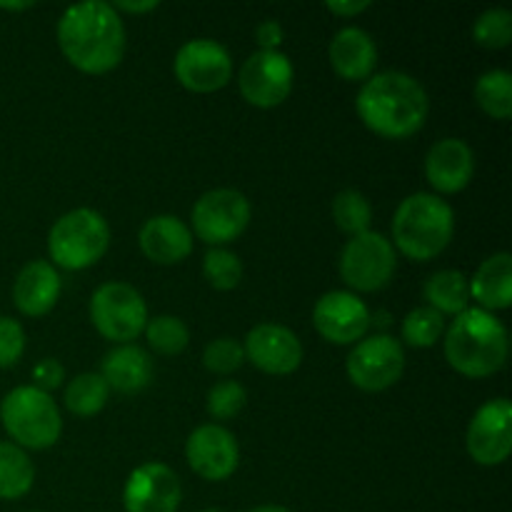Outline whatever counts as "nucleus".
I'll use <instances>...</instances> for the list:
<instances>
[{
	"mask_svg": "<svg viewBox=\"0 0 512 512\" xmlns=\"http://www.w3.org/2000/svg\"><path fill=\"white\" fill-rule=\"evenodd\" d=\"M58 45L73 68L103 75L125 55V25L118 10L103 0L70 5L58 20Z\"/></svg>",
	"mask_w": 512,
	"mask_h": 512,
	"instance_id": "1",
	"label": "nucleus"
},
{
	"mask_svg": "<svg viewBox=\"0 0 512 512\" xmlns=\"http://www.w3.org/2000/svg\"><path fill=\"white\" fill-rule=\"evenodd\" d=\"M355 108L365 128L375 135L403 140L423 128L430 113V100L413 75L385 70L365 80Z\"/></svg>",
	"mask_w": 512,
	"mask_h": 512,
	"instance_id": "2",
	"label": "nucleus"
},
{
	"mask_svg": "<svg viewBox=\"0 0 512 512\" xmlns=\"http://www.w3.org/2000/svg\"><path fill=\"white\" fill-rule=\"evenodd\" d=\"M445 358L465 378H490L508 360V330L488 310L468 308L445 333Z\"/></svg>",
	"mask_w": 512,
	"mask_h": 512,
	"instance_id": "3",
	"label": "nucleus"
},
{
	"mask_svg": "<svg viewBox=\"0 0 512 512\" xmlns=\"http://www.w3.org/2000/svg\"><path fill=\"white\" fill-rule=\"evenodd\" d=\"M455 213L440 195L415 193L398 205L393 218V240L410 260H433L450 245Z\"/></svg>",
	"mask_w": 512,
	"mask_h": 512,
	"instance_id": "4",
	"label": "nucleus"
},
{
	"mask_svg": "<svg viewBox=\"0 0 512 512\" xmlns=\"http://www.w3.org/2000/svg\"><path fill=\"white\" fill-rule=\"evenodd\" d=\"M0 420L15 445L30 450H45L55 445L63 430V418L55 400L35 385H20L10 390L0 403Z\"/></svg>",
	"mask_w": 512,
	"mask_h": 512,
	"instance_id": "5",
	"label": "nucleus"
},
{
	"mask_svg": "<svg viewBox=\"0 0 512 512\" xmlns=\"http://www.w3.org/2000/svg\"><path fill=\"white\" fill-rule=\"evenodd\" d=\"M110 245L108 220L90 208H78L55 220L48 233V253L65 270H85L98 263Z\"/></svg>",
	"mask_w": 512,
	"mask_h": 512,
	"instance_id": "6",
	"label": "nucleus"
},
{
	"mask_svg": "<svg viewBox=\"0 0 512 512\" xmlns=\"http://www.w3.org/2000/svg\"><path fill=\"white\" fill-rule=\"evenodd\" d=\"M90 320L105 340L128 345L148 325V305L128 283H105L90 298Z\"/></svg>",
	"mask_w": 512,
	"mask_h": 512,
	"instance_id": "7",
	"label": "nucleus"
},
{
	"mask_svg": "<svg viewBox=\"0 0 512 512\" xmlns=\"http://www.w3.org/2000/svg\"><path fill=\"white\" fill-rule=\"evenodd\" d=\"M395 248L383 233H360L348 240L340 255V275L358 293H375L393 280Z\"/></svg>",
	"mask_w": 512,
	"mask_h": 512,
	"instance_id": "8",
	"label": "nucleus"
},
{
	"mask_svg": "<svg viewBox=\"0 0 512 512\" xmlns=\"http://www.w3.org/2000/svg\"><path fill=\"white\" fill-rule=\"evenodd\" d=\"M345 370L355 388L380 393L393 388L405 370V350L393 335H373L355 343L345 360Z\"/></svg>",
	"mask_w": 512,
	"mask_h": 512,
	"instance_id": "9",
	"label": "nucleus"
},
{
	"mask_svg": "<svg viewBox=\"0 0 512 512\" xmlns=\"http://www.w3.org/2000/svg\"><path fill=\"white\" fill-rule=\"evenodd\" d=\"M250 223V203L233 188L208 190L193 205V230L203 243L220 248L245 233Z\"/></svg>",
	"mask_w": 512,
	"mask_h": 512,
	"instance_id": "10",
	"label": "nucleus"
},
{
	"mask_svg": "<svg viewBox=\"0 0 512 512\" xmlns=\"http://www.w3.org/2000/svg\"><path fill=\"white\" fill-rule=\"evenodd\" d=\"M295 70L288 55L280 50H258L243 63L238 85L243 98L255 108H275L288 100Z\"/></svg>",
	"mask_w": 512,
	"mask_h": 512,
	"instance_id": "11",
	"label": "nucleus"
},
{
	"mask_svg": "<svg viewBox=\"0 0 512 512\" xmlns=\"http://www.w3.org/2000/svg\"><path fill=\"white\" fill-rule=\"evenodd\" d=\"M175 78L193 93H215L233 75V60L220 43L210 38L188 40L175 55Z\"/></svg>",
	"mask_w": 512,
	"mask_h": 512,
	"instance_id": "12",
	"label": "nucleus"
},
{
	"mask_svg": "<svg viewBox=\"0 0 512 512\" xmlns=\"http://www.w3.org/2000/svg\"><path fill=\"white\" fill-rule=\"evenodd\" d=\"M465 448L470 458L485 468L508 460L512 450V405L508 398L488 400L473 415L465 435Z\"/></svg>",
	"mask_w": 512,
	"mask_h": 512,
	"instance_id": "13",
	"label": "nucleus"
},
{
	"mask_svg": "<svg viewBox=\"0 0 512 512\" xmlns=\"http://www.w3.org/2000/svg\"><path fill=\"white\" fill-rule=\"evenodd\" d=\"M313 325L328 343L353 345L368 333L370 310L358 295L348 290H333L315 303Z\"/></svg>",
	"mask_w": 512,
	"mask_h": 512,
	"instance_id": "14",
	"label": "nucleus"
},
{
	"mask_svg": "<svg viewBox=\"0 0 512 512\" xmlns=\"http://www.w3.org/2000/svg\"><path fill=\"white\" fill-rule=\"evenodd\" d=\"M185 458H188L193 473H198L203 480H210V483H220L238 470V440L223 425H200L198 430L190 433L188 443H185Z\"/></svg>",
	"mask_w": 512,
	"mask_h": 512,
	"instance_id": "15",
	"label": "nucleus"
},
{
	"mask_svg": "<svg viewBox=\"0 0 512 512\" xmlns=\"http://www.w3.org/2000/svg\"><path fill=\"white\" fill-rule=\"evenodd\" d=\"M180 500L183 488L178 475L163 463L138 465L123 490L125 512H178Z\"/></svg>",
	"mask_w": 512,
	"mask_h": 512,
	"instance_id": "16",
	"label": "nucleus"
},
{
	"mask_svg": "<svg viewBox=\"0 0 512 512\" xmlns=\"http://www.w3.org/2000/svg\"><path fill=\"white\" fill-rule=\"evenodd\" d=\"M245 360L270 375H288L303 363V345L298 335L278 323H260L243 343Z\"/></svg>",
	"mask_w": 512,
	"mask_h": 512,
	"instance_id": "17",
	"label": "nucleus"
},
{
	"mask_svg": "<svg viewBox=\"0 0 512 512\" xmlns=\"http://www.w3.org/2000/svg\"><path fill=\"white\" fill-rule=\"evenodd\" d=\"M475 173V155L465 140L443 138L425 155V178L438 193H460Z\"/></svg>",
	"mask_w": 512,
	"mask_h": 512,
	"instance_id": "18",
	"label": "nucleus"
},
{
	"mask_svg": "<svg viewBox=\"0 0 512 512\" xmlns=\"http://www.w3.org/2000/svg\"><path fill=\"white\" fill-rule=\"evenodd\" d=\"M140 250L158 265L183 263L193 253V233L175 215H155L140 228Z\"/></svg>",
	"mask_w": 512,
	"mask_h": 512,
	"instance_id": "19",
	"label": "nucleus"
},
{
	"mask_svg": "<svg viewBox=\"0 0 512 512\" xmlns=\"http://www.w3.org/2000/svg\"><path fill=\"white\" fill-rule=\"evenodd\" d=\"M60 298V275L48 260H33L18 273L13 285L15 308L28 318L50 313Z\"/></svg>",
	"mask_w": 512,
	"mask_h": 512,
	"instance_id": "20",
	"label": "nucleus"
},
{
	"mask_svg": "<svg viewBox=\"0 0 512 512\" xmlns=\"http://www.w3.org/2000/svg\"><path fill=\"white\" fill-rule=\"evenodd\" d=\"M330 65L343 80H368L378 65V48L375 40L363 28L338 30L330 40Z\"/></svg>",
	"mask_w": 512,
	"mask_h": 512,
	"instance_id": "21",
	"label": "nucleus"
},
{
	"mask_svg": "<svg viewBox=\"0 0 512 512\" xmlns=\"http://www.w3.org/2000/svg\"><path fill=\"white\" fill-rule=\"evenodd\" d=\"M100 378L108 383L110 390H118L123 395L140 393L153 380V360L138 345H118L103 358Z\"/></svg>",
	"mask_w": 512,
	"mask_h": 512,
	"instance_id": "22",
	"label": "nucleus"
},
{
	"mask_svg": "<svg viewBox=\"0 0 512 512\" xmlns=\"http://www.w3.org/2000/svg\"><path fill=\"white\" fill-rule=\"evenodd\" d=\"M470 298L480 303V308L495 313L508 310L512 305V255L495 253L483 260L470 283Z\"/></svg>",
	"mask_w": 512,
	"mask_h": 512,
	"instance_id": "23",
	"label": "nucleus"
},
{
	"mask_svg": "<svg viewBox=\"0 0 512 512\" xmlns=\"http://www.w3.org/2000/svg\"><path fill=\"white\" fill-rule=\"evenodd\" d=\"M428 308L438 310L440 315H460L470 305V280L460 270H440L430 275L423 288Z\"/></svg>",
	"mask_w": 512,
	"mask_h": 512,
	"instance_id": "24",
	"label": "nucleus"
},
{
	"mask_svg": "<svg viewBox=\"0 0 512 512\" xmlns=\"http://www.w3.org/2000/svg\"><path fill=\"white\" fill-rule=\"evenodd\" d=\"M35 468L15 443H0V500H18L33 488Z\"/></svg>",
	"mask_w": 512,
	"mask_h": 512,
	"instance_id": "25",
	"label": "nucleus"
},
{
	"mask_svg": "<svg viewBox=\"0 0 512 512\" xmlns=\"http://www.w3.org/2000/svg\"><path fill=\"white\" fill-rule=\"evenodd\" d=\"M110 388L100 373H83L78 378H73L65 388V408L73 415L80 418H90V415H98L100 410L108 403Z\"/></svg>",
	"mask_w": 512,
	"mask_h": 512,
	"instance_id": "26",
	"label": "nucleus"
},
{
	"mask_svg": "<svg viewBox=\"0 0 512 512\" xmlns=\"http://www.w3.org/2000/svg\"><path fill=\"white\" fill-rule=\"evenodd\" d=\"M475 100L495 120L512 115V75L508 70H488L475 83Z\"/></svg>",
	"mask_w": 512,
	"mask_h": 512,
	"instance_id": "27",
	"label": "nucleus"
},
{
	"mask_svg": "<svg viewBox=\"0 0 512 512\" xmlns=\"http://www.w3.org/2000/svg\"><path fill=\"white\" fill-rule=\"evenodd\" d=\"M333 218L343 233L355 238V235L368 233L370 230L373 208H370L368 198L363 193H358V190H343L333 200Z\"/></svg>",
	"mask_w": 512,
	"mask_h": 512,
	"instance_id": "28",
	"label": "nucleus"
},
{
	"mask_svg": "<svg viewBox=\"0 0 512 512\" xmlns=\"http://www.w3.org/2000/svg\"><path fill=\"white\" fill-rule=\"evenodd\" d=\"M143 333L148 338L150 348L160 355H178L190 343L188 325L175 318V315H158V318L148 320Z\"/></svg>",
	"mask_w": 512,
	"mask_h": 512,
	"instance_id": "29",
	"label": "nucleus"
},
{
	"mask_svg": "<svg viewBox=\"0 0 512 512\" xmlns=\"http://www.w3.org/2000/svg\"><path fill=\"white\" fill-rule=\"evenodd\" d=\"M443 333L445 318L428 305L410 310L403 320V340L413 348H433Z\"/></svg>",
	"mask_w": 512,
	"mask_h": 512,
	"instance_id": "30",
	"label": "nucleus"
},
{
	"mask_svg": "<svg viewBox=\"0 0 512 512\" xmlns=\"http://www.w3.org/2000/svg\"><path fill=\"white\" fill-rule=\"evenodd\" d=\"M475 43L488 50L508 48L512 43V13L505 8H490L475 20L473 25Z\"/></svg>",
	"mask_w": 512,
	"mask_h": 512,
	"instance_id": "31",
	"label": "nucleus"
},
{
	"mask_svg": "<svg viewBox=\"0 0 512 512\" xmlns=\"http://www.w3.org/2000/svg\"><path fill=\"white\" fill-rule=\"evenodd\" d=\"M203 275L215 290H233L243 280V263L230 250L213 248L203 260Z\"/></svg>",
	"mask_w": 512,
	"mask_h": 512,
	"instance_id": "32",
	"label": "nucleus"
},
{
	"mask_svg": "<svg viewBox=\"0 0 512 512\" xmlns=\"http://www.w3.org/2000/svg\"><path fill=\"white\" fill-rule=\"evenodd\" d=\"M248 403V393L240 383L235 380H223V383L213 385L208 393V413L215 420H230L240 413Z\"/></svg>",
	"mask_w": 512,
	"mask_h": 512,
	"instance_id": "33",
	"label": "nucleus"
},
{
	"mask_svg": "<svg viewBox=\"0 0 512 512\" xmlns=\"http://www.w3.org/2000/svg\"><path fill=\"white\" fill-rule=\"evenodd\" d=\"M243 363H245V350L238 340L218 338L213 340V343L205 345L203 365L210 370V373H218V375L235 373Z\"/></svg>",
	"mask_w": 512,
	"mask_h": 512,
	"instance_id": "34",
	"label": "nucleus"
},
{
	"mask_svg": "<svg viewBox=\"0 0 512 512\" xmlns=\"http://www.w3.org/2000/svg\"><path fill=\"white\" fill-rule=\"evenodd\" d=\"M25 350V333L18 320L0 315V368H13Z\"/></svg>",
	"mask_w": 512,
	"mask_h": 512,
	"instance_id": "35",
	"label": "nucleus"
},
{
	"mask_svg": "<svg viewBox=\"0 0 512 512\" xmlns=\"http://www.w3.org/2000/svg\"><path fill=\"white\" fill-rule=\"evenodd\" d=\"M33 380H35V388L43 390V393H50V390L63 385L65 368L55 358H45L33 368Z\"/></svg>",
	"mask_w": 512,
	"mask_h": 512,
	"instance_id": "36",
	"label": "nucleus"
},
{
	"mask_svg": "<svg viewBox=\"0 0 512 512\" xmlns=\"http://www.w3.org/2000/svg\"><path fill=\"white\" fill-rule=\"evenodd\" d=\"M255 40H258L260 50H278V45L283 43V28L278 20H263L255 28Z\"/></svg>",
	"mask_w": 512,
	"mask_h": 512,
	"instance_id": "37",
	"label": "nucleus"
},
{
	"mask_svg": "<svg viewBox=\"0 0 512 512\" xmlns=\"http://www.w3.org/2000/svg\"><path fill=\"white\" fill-rule=\"evenodd\" d=\"M325 8H328L330 13L348 18V15H358V13H363V10H368L370 0H328V3H325Z\"/></svg>",
	"mask_w": 512,
	"mask_h": 512,
	"instance_id": "38",
	"label": "nucleus"
},
{
	"mask_svg": "<svg viewBox=\"0 0 512 512\" xmlns=\"http://www.w3.org/2000/svg\"><path fill=\"white\" fill-rule=\"evenodd\" d=\"M113 10H125V13H148V10L158 8V0H143V3H130V0H118L110 3Z\"/></svg>",
	"mask_w": 512,
	"mask_h": 512,
	"instance_id": "39",
	"label": "nucleus"
},
{
	"mask_svg": "<svg viewBox=\"0 0 512 512\" xmlns=\"http://www.w3.org/2000/svg\"><path fill=\"white\" fill-rule=\"evenodd\" d=\"M0 8L3 10H28V8H33V3H30V0H25V3H0Z\"/></svg>",
	"mask_w": 512,
	"mask_h": 512,
	"instance_id": "40",
	"label": "nucleus"
},
{
	"mask_svg": "<svg viewBox=\"0 0 512 512\" xmlns=\"http://www.w3.org/2000/svg\"><path fill=\"white\" fill-rule=\"evenodd\" d=\"M250 512H293V510L280 508V505H263V508H255V510H250Z\"/></svg>",
	"mask_w": 512,
	"mask_h": 512,
	"instance_id": "41",
	"label": "nucleus"
},
{
	"mask_svg": "<svg viewBox=\"0 0 512 512\" xmlns=\"http://www.w3.org/2000/svg\"><path fill=\"white\" fill-rule=\"evenodd\" d=\"M200 512H225V510H220V508H205V510H200Z\"/></svg>",
	"mask_w": 512,
	"mask_h": 512,
	"instance_id": "42",
	"label": "nucleus"
},
{
	"mask_svg": "<svg viewBox=\"0 0 512 512\" xmlns=\"http://www.w3.org/2000/svg\"><path fill=\"white\" fill-rule=\"evenodd\" d=\"M33 512H38V510H33Z\"/></svg>",
	"mask_w": 512,
	"mask_h": 512,
	"instance_id": "43",
	"label": "nucleus"
}]
</instances>
